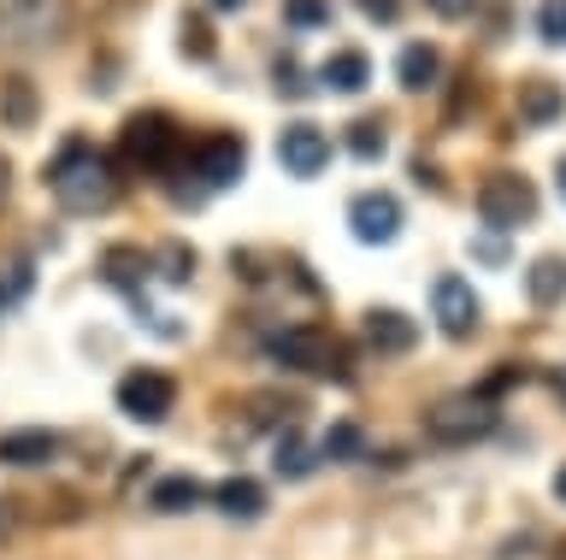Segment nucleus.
Returning <instances> with one entry per match:
<instances>
[{
	"label": "nucleus",
	"instance_id": "obj_35",
	"mask_svg": "<svg viewBox=\"0 0 566 560\" xmlns=\"http://www.w3.org/2000/svg\"><path fill=\"white\" fill-rule=\"evenodd\" d=\"M237 7H248V0H212V12H237Z\"/></svg>",
	"mask_w": 566,
	"mask_h": 560
},
{
	"label": "nucleus",
	"instance_id": "obj_21",
	"mask_svg": "<svg viewBox=\"0 0 566 560\" xmlns=\"http://www.w3.org/2000/svg\"><path fill=\"white\" fill-rule=\"evenodd\" d=\"M0 125H7V130H30L35 125V83L30 77H7V83H0Z\"/></svg>",
	"mask_w": 566,
	"mask_h": 560
},
{
	"label": "nucleus",
	"instance_id": "obj_25",
	"mask_svg": "<svg viewBox=\"0 0 566 560\" xmlns=\"http://www.w3.org/2000/svg\"><path fill=\"white\" fill-rule=\"evenodd\" d=\"M283 24L290 30H325L331 24V0H283Z\"/></svg>",
	"mask_w": 566,
	"mask_h": 560
},
{
	"label": "nucleus",
	"instance_id": "obj_13",
	"mask_svg": "<svg viewBox=\"0 0 566 560\" xmlns=\"http://www.w3.org/2000/svg\"><path fill=\"white\" fill-rule=\"evenodd\" d=\"M366 342L378 348V355H413L419 319H407L401 307H371L366 313Z\"/></svg>",
	"mask_w": 566,
	"mask_h": 560
},
{
	"label": "nucleus",
	"instance_id": "obj_3",
	"mask_svg": "<svg viewBox=\"0 0 566 560\" xmlns=\"http://www.w3.org/2000/svg\"><path fill=\"white\" fill-rule=\"evenodd\" d=\"M265 355H272L283 372H336V378H348L343 372V348H336V337L318 330V325L272 330V337H265Z\"/></svg>",
	"mask_w": 566,
	"mask_h": 560
},
{
	"label": "nucleus",
	"instance_id": "obj_17",
	"mask_svg": "<svg viewBox=\"0 0 566 560\" xmlns=\"http://www.w3.org/2000/svg\"><path fill=\"white\" fill-rule=\"evenodd\" d=\"M525 295H531V307H560L566 302V254H537L531 260Z\"/></svg>",
	"mask_w": 566,
	"mask_h": 560
},
{
	"label": "nucleus",
	"instance_id": "obj_36",
	"mask_svg": "<svg viewBox=\"0 0 566 560\" xmlns=\"http://www.w3.org/2000/svg\"><path fill=\"white\" fill-rule=\"evenodd\" d=\"M555 183H560V201H566V160H560V171H555Z\"/></svg>",
	"mask_w": 566,
	"mask_h": 560
},
{
	"label": "nucleus",
	"instance_id": "obj_34",
	"mask_svg": "<svg viewBox=\"0 0 566 560\" xmlns=\"http://www.w3.org/2000/svg\"><path fill=\"white\" fill-rule=\"evenodd\" d=\"M555 501H566V466H555Z\"/></svg>",
	"mask_w": 566,
	"mask_h": 560
},
{
	"label": "nucleus",
	"instance_id": "obj_18",
	"mask_svg": "<svg viewBox=\"0 0 566 560\" xmlns=\"http://www.w3.org/2000/svg\"><path fill=\"white\" fill-rule=\"evenodd\" d=\"M60 454L53 431H7L0 436V466H48Z\"/></svg>",
	"mask_w": 566,
	"mask_h": 560
},
{
	"label": "nucleus",
	"instance_id": "obj_32",
	"mask_svg": "<svg viewBox=\"0 0 566 560\" xmlns=\"http://www.w3.org/2000/svg\"><path fill=\"white\" fill-rule=\"evenodd\" d=\"M424 7H431L437 19H467V12L478 7V0H424Z\"/></svg>",
	"mask_w": 566,
	"mask_h": 560
},
{
	"label": "nucleus",
	"instance_id": "obj_1",
	"mask_svg": "<svg viewBox=\"0 0 566 560\" xmlns=\"http://www.w3.org/2000/svg\"><path fill=\"white\" fill-rule=\"evenodd\" d=\"M48 189H53V201H60L65 213H77V219L106 213V207L118 201V166L88 142H65L60 160L48 166Z\"/></svg>",
	"mask_w": 566,
	"mask_h": 560
},
{
	"label": "nucleus",
	"instance_id": "obj_29",
	"mask_svg": "<svg viewBox=\"0 0 566 560\" xmlns=\"http://www.w3.org/2000/svg\"><path fill=\"white\" fill-rule=\"evenodd\" d=\"M513 383H525V372H520V366H502V372H490L484 383H478V390L472 395H484V401H495V395H507L513 390Z\"/></svg>",
	"mask_w": 566,
	"mask_h": 560
},
{
	"label": "nucleus",
	"instance_id": "obj_23",
	"mask_svg": "<svg viewBox=\"0 0 566 560\" xmlns=\"http://www.w3.org/2000/svg\"><path fill=\"white\" fill-rule=\"evenodd\" d=\"M348 154H354V160H384V154H389V130H384V118H354V125H348Z\"/></svg>",
	"mask_w": 566,
	"mask_h": 560
},
{
	"label": "nucleus",
	"instance_id": "obj_22",
	"mask_svg": "<svg viewBox=\"0 0 566 560\" xmlns=\"http://www.w3.org/2000/svg\"><path fill=\"white\" fill-rule=\"evenodd\" d=\"M207 489H201V478H189V472H177V478H159L154 484V496H148V507H159V514H184V507H195Z\"/></svg>",
	"mask_w": 566,
	"mask_h": 560
},
{
	"label": "nucleus",
	"instance_id": "obj_5",
	"mask_svg": "<svg viewBox=\"0 0 566 560\" xmlns=\"http://www.w3.org/2000/svg\"><path fill=\"white\" fill-rule=\"evenodd\" d=\"M71 24V0H0V42L42 47L60 42Z\"/></svg>",
	"mask_w": 566,
	"mask_h": 560
},
{
	"label": "nucleus",
	"instance_id": "obj_26",
	"mask_svg": "<svg viewBox=\"0 0 566 560\" xmlns=\"http://www.w3.org/2000/svg\"><path fill=\"white\" fill-rule=\"evenodd\" d=\"M159 277H166V284H189V277H195V249L166 242V254H159Z\"/></svg>",
	"mask_w": 566,
	"mask_h": 560
},
{
	"label": "nucleus",
	"instance_id": "obj_27",
	"mask_svg": "<svg viewBox=\"0 0 566 560\" xmlns=\"http://www.w3.org/2000/svg\"><path fill=\"white\" fill-rule=\"evenodd\" d=\"M537 36L548 47H566V0H543L537 7Z\"/></svg>",
	"mask_w": 566,
	"mask_h": 560
},
{
	"label": "nucleus",
	"instance_id": "obj_19",
	"mask_svg": "<svg viewBox=\"0 0 566 560\" xmlns=\"http://www.w3.org/2000/svg\"><path fill=\"white\" fill-rule=\"evenodd\" d=\"M437 72H442V54L431 42H407L401 47V60H396V77H401V89H413V95H424L437 83Z\"/></svg>",
	"mask_w": 566,
	"mask_h": 560
},
{
	"label": "nucleus",
	"instance_id": "obj_4",
	"mask_svg": "<svg viewBox=\"0 0 566 560\" xmlns=\"http://www.w3.org/2000/svg\"><path fill=\"white\" fill-rule=\"evenodd\" d=\"M478 219H484L495 236L520 231V224L537 219V189H531L520 171H495V178L478 183Z\"/></svg>",
	"mask_w": 566,
	"mask_h": 560
},
{
	"label": "nucleus",
	"instance_id": "obj_12",
	"mask_svg": "<svg viewBox=\"0 0 566 560\" xmlns=\"http://www.w3.org/2000/svg\"><path fill=\"white\" fill-rule=\"evenodd\" d=\"M148 272H154V260L142 254V249H106V254H101V277H106L113 289L130 295V307L142 313V319H154L148 302H142V284H148Z\"/></svg>",
	"mask_w": 566,
	"mask_h": 560
},
{
	"label": "nucleus",
	"instance_id": "obj_24",
	"mask_svg": "<svg viewBox=\"0 0 566 560\" xmlns=\"http://www.w3.org/2000/svg\"><path fill=\"white\" fill-rule=\"evenodd\" d=\"M318 454H325V461H360V454H366V431L354 425V419H336V425L325 431V443H318Z\"/></svg>",
	"mask_w": 566,
	"mask_h": 560
},
{
	"label": "nucleus",
	"instance_id": "obj_33",
	"mask_svg": "<svg viewBox=\"0 0 566 560\" xmlns=\"http://www.w3.org/2000/svg\"><path fill=\"white\" fill-rule=\"evenodd\" d=\"M472 254H478V260H490V266H502V260H507L502 236H478V242H472Z\"/></svg>",
	"mask_w": 566,
	"mask_h": 560
},
{
	"label": "nucleus",
	"instance_id": "obj_10",
	"mask_svg": "<svg viewBox=\"0 0 566 560\" xmlns=\"http://www.w3.org/2000/svg\"><path fill=\"white\" fill-rule=\"evenodd\" d=\"M277 166L290 171V178H318V171L331 166V136L318 130V125H283Z\"/></svg>",
	"mask_w": 566,
	"mask_h": 560
},
{
	"label": "nucleus",
	"instance_id": "obj_15",
	"mask_svg": "<svg viewBox=\"0 0 566 560\" xmlns=\"http://www.w3.org/2000/svg\"><path fill=\"white\" fill-rule=\"evenodd\" d=\"M313 466H318V448L301 436V425H283L277 443H272V472L290 478V484H301V478H313Z\"/></svg>",
	"mask_w": 566,
	"mask_h": 560
},
{
	"label": "nucleus",
	"instance_id": "obj_37",
	"mask_svg": "<svg viewBox=\"0 0 566 560\" xmlns=\"http://www.w3.org/2000/svg\"><path fill=\"white\" fill-rule=\"evenodd\" d=\"M7 178H12V171H7V160H0V196H7Z\"/></svg>",
	"mask_w": 566,
	"mask_h": 560
},
{
	"label": "nucleus",
	"instance_id": "obj_20",
	"mask_svg": "<svg viewBox=\"0 0 566 560\" xmlns=\"http://www.w3.org/2000/svg\"><path fill=\"white\" fill-rule=\"evenodd\" d=\"M212 501H219L230 519H260V514H265V489H260L254 478H242V472L212 489Z\"/></svg>",
	"mask_w": 566,
	"mask_h": 560
},
{
	"label": "nucleus",
	"instance_id": "obj_16",
	"mask_svg": "<svg viewBox=\"0 0 566 560\" xmlns=\"http://www.w3.org/2000/svg\"><path fill=\"white\" fill-rule=\"evenodd\" d=\"M318 83H325L331 95H360L371 83V60L360 54V47H336V54L318 65Z\"/></svg>",
	"mask_w": 566,
	"mask_h": 560
},
{
	"label": "nucleus",
	"instance_id": "obj_28",
	"mask_svg": "<svg viewBox=\"0 0 566 560\" xmlns=\"http://www.w3.org/2000/svg\"><path fill=\"white\" fill-rule=\"evenodd\" d=\"M272 77H277V95H307V83H301V60L295 54H283L272 65Z\"/></svg>",
	"mask_w": 566,
	"mask_h": 560
},
{
	"label": "nucleus",
	"instance_id": "obj_7",
	"mask_svg": "<svg viewBox=\"0 0 566 560\" xmlns=\"http://www.w3.org/2000/svg\"><path fill=\"white\" fill-rule=\"evenodd\" d=\"M177 408V383L154 366H136V372L118 378V413L136 419V425H166Z\"/></svg>",
	"mask_w": 566,
	"mask_h": 560
},
{
	"label": "nucleus",
	"instance_id": "obj_30",
	"mask_svg": "<svg viewBox=\"0 0 566 560\" xmlns=\"http://www.w3.org/2000/svg\"><path fill=\"white\" fill-rule=\"evenodd\" d=\"M184 54L212 60V36H207V24H201V19H184Z\"/></svg>",
	"mask_w": 566,
	"mask_h": 560
},
{
	"label": "nucleus",
	"instance_id": "obj_31",
	"mask_svg": "<svg viewBox=\"0 0 566 560\" xmlns=\"http://www.w3.org/2000/svg\"><path fill=\"white\" fill-rule=\"evenodd\" d=\"M360 12L371 24H396L401 19V0H360Z\"/></svg>",
	"mask_w": 566,
	"mask_h": 560
},
{
	"label": "nucleus",
	"instance_id": "obj_14",
	"mask_svg": "<svg viewBox=\"0 0 566 560\" xmlns=\"http://www.w3.org/2000/svg\"><path fill=\"white\" fill-rule=\"evenodd\" d=\"M513 107H520V125L543 130V125H555V118L566 113V89H560L555 77H525V83H520V101H513Z\"/></svg>",
	"mask_w": 566,
	"mask_h": 560
},
{
	"label": "nucleus",
	"instance_id": "obj_8",
	"mask_svg": "<svg viewBox=\"0 0 566 560\" xmlns=\"http://www.w3.org/2000/svg\"><path fill=\"white\" fill-rule=\"evenodd\" d=\"M431 313H437V325H442V337H472L478 330V295H472V284L460 272H442L437 284H431Z\"/></svg>",
	"mask_w": 566,
	"mask_h": 560
},
{
	"label": "nucleus",
	"instance_id": "obj_6",
	"mask_svg": "<svg viewBox=\"0 0 566 560\" xmlns=\"http://www.w3.org/2000/svg\"><path fill=\"white\" fill-rule=\"evenodd\" d=\"M118 148H124V160L142 166V171H166L177 154H184V130H177L166 113H136V118H124Z\"/></svg>",
	"mask_w": 566,
	"mask_h": 560
},
{
	"label": "nucleus",
	"instance_id": "obj_11",
	"mask_svg": "<svg viewBox=\"0 0 566 560\" xmlns=\"http://www.w3.org/2000/svg\"><path fill=\"white\" fill-rule=\"evenodd\" d=\"M242 171H248L242 136H207L195 148V178H201V189H230V183H242Z\"/></svg>",
	"mask_w": 566,
	"mask_h": 560
},
{
	"label": "nucleus",
	"instance_id": "obj_9",
	"mask_svg": "<svg viewBox=\"0 0 566 560\" xmlns=\"http://www.w3.org/2000/svg\"><path fill=\"white\" fill-rule=\"evenodd\" d=\"M348 224L366 249H384V242L401 236V201L389 196V189H366V196L348 201Z\"/></svg>",
	"mask_w": 566,
	"mask_h": 560
},
{
	"label": "nucleus",
	"instance_id": "obj_2",
	"mask_svg": "<svg viewBox=\"0 0 566 560\" xmlns=\"http://www.w3.org/2000/svg\"><path fill=\"white\" fill-rule=\"evenodd\" d=\"M495 401H484V395H449V401H437L431 413H424V431H431V443H442V448H467V443H484V436L495 431Z\"/></svg>",
	"mask_w": 566,
	"mask_h": 560
}]
</instances>
